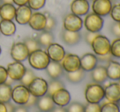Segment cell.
Returning <instances> with one entry per match:
<instances>
[{"label": "cell", "instance_id": "obj_52", "mask_svg": "<svg viewBox=\"0 0 120 112\" xmlns=\"http://www.w3.org/2000/svg\"><path fill=\"white\" fill-rule=\"evenodd\" d=\"M119 28H120V22H119Z\"/></svg>", "mask_w": 120, "mask_h": 112}, {"label": "cell", "instance_id": "obj_4", "mask_svg": "<svg viewBox=\"0 0 120 112\" xmlns=\"http://www.w3.org/2000/svg\"><path fill=\"white\" fill-rule=\"evenodd\" d=\"M48 83L44 79L40 77H35L32 82L29 84L28 89L31 95L37 97L44 96L48 92Z\"/></svg>", "mask_w": 120, "mask_h": 112}, {"label": "cell", "instance_id": "obj_18", "mask_svg": "<svg viewBox=\"0 0 120 112\" xmlns=\"http://www.w3.org/2000/svg\"><path fill=\"white\" fill-rule=\"evenodd\" d=\"M98 59L92 53H86L80 58V67L84 71H92L97 65Z\"/></svg>", "mask_w": 120, "mask_h": 112}, {"label": "cell", "instance_id": "obj_32", "mask_svg": "<svg viewBox=\"0 0 120 112\" xmlns=\"http://www.w3.org/2000/svg\"><path fill=\"white\" fill-rule=\"evenodd\" d=\"M34 78H35L34 73L33 71L31 70L26 69V70H25L24 75H23V77L21 78V79H20V81H21V84H23V85L28 87L29 84H30V83L32 82V80H33Z\"/></svg>", "mask_w": 120, "mask_h": 112}, {"label": "cell", "instance_id": "obj_56", "mask_svg": "<svg viewBox=\"0 0 120 112\" xmlns=\"http://www.w3.org/2000/svg\"><path fill=\"white\" fill-rule=\"evenodd\" d=\"M87 1H88V0H87Z\"/></svg>", "mask_w": 120, "mask_h": 112}, {"label": "cell", "instance_id": "obj_40", "mask_svg": "<svg viewBox=\"0 0 120 112\" xmlns=\"http://www.w3.org/2000/svg\"><path fill=\"white\" fill-rule=\"evenodd\" d=\"M38 97H34V96H33V95L30 94L28 101H27V102L25 103L24 106L27 108L32 107V106H35V105L37 104V101H38Z\"/></svg>", "mask_w": 120, "mask_h": 112}, {"label": "cell", "instance_id": "obj_17", "mask_svg": "<svg viewBox=\"0 0 120 112\" xmlns=\"http://www.w3.org/2000/svg\"><path fill=\"white\" fill-rule=\"evenodd\" d=\"M89 9L90 5L87 0H74L70 5V10L72 13L79 16L87 14Z\"/></svg>", "mask_w": 120, "mask_h": 112}, {"label": "cell", "instance_id": "obj_34", "mask_svg": "<svg viewBox=\"0 0 120 112\" xmlns=\"http://www.w3.org/2000/svg\"><path fill=\"white\" fill-rule=\"evenodd\" d=\"M110 16L115 22H120V3H117L112 6L110 10Z\"/></svg>", "mask_w": 120, "mask_h": 112}, {"label": "cell", "instance_id": "obj_22", "mask_svg": "<svg viewBox=\"0 0 120 112\" xmlns=\"http://www.w3.org/2000/svg\"><path fill=\"white\" fill-rule=\"evenodd\" d=\"M16 8L11 3H5L0 6V17L2 20L12 21L15 18Z\"/></svg>", "mask_w": 120, "mask_h": 112}, {"label": "cell", "instance_id": "obj_41", "mask_svg": "<svg viewBox=\"0 0 120 112\" xmlns=\"http://www.w3.org/2000/svg\"><path fill=\"white\" fill-rule=\"evenodd\" d=\"M111 32L114 36H116L117 38H120V28L119 26V23L115 22L111 26Z\"/></svg>", "mask_w": 120, "mask_h": 112}, {"label": "cell", "instance_id": "obj_36", "mask_svg": "<svg viewBox=\"0 0 120 112\" xmlns=\"http://www.w3.org/2000/svg\"><path fill=\"white\" fill-rule=\"evenodd\" d=\"M45 3H46V0H28V6L34 11L43 8Z\"/></svg>", "mask_w": 120, "mask_h": 112}, {"label": "cell", "instance_id": "obj_11", "mask_svg": "<svg viewBox=\"0 0 120 112\" xmlns=\"http://www.w3.org/2000/svg\"><path fill=\"white\" fill-rule=\"evenodd\" d=\"M47 53L52 62H60L65 56V51L61 45L56 43H52L47 47Z\"/></svg>", "mask_w": 120, "mask_h": 112}, {"label": "cell", "instance_id": "obj_47", "mask_svg": "<svg viewBox=\"0 0 120 112\" xmlns=\"http://www.w3.org/2000/svg\"><path fill=\"white\" fill-rule=\"evenodd\" d=\"M52 112H67L66 111V109L62 106H57V107H55L53 109V111Z\"/></svg>", "mask_w": 120, "mask_h": 112}, {"label": "cell", "instance_id": "obj_9", "mask_svg": "<svg viewBox=\"0 0 120 112\" xmlns=\"http://www.w3.org/2000/svg\"><path fill=\"white\" fill-rule=\"evenodd\" d=\"M29 50L24 42L13 43L11 48V57L16 62H24L29 57Z\"/></svg>", "mask_w": 120, "mask_h": 112}, {"label": "cell", "instance_id": "obj_7", "mask_svg": "<svg viewBox=\"0 0 120 112\" xmlns=\"http://www.w3.org/2000/svg\"><path fill=\"white\" fill-rule=\"evenodd\" d=\"M6 69L8 71V78L12 81H20L26 70V68L22 62L16 61L8 64Z\"/></svg>", "mask_w": 120, "mask_h": 112}, {"label": "cell", "instance_id": "obj_6", "mask_svg": "<svg viewBox=\"0 0 120 112\" xmlns=\"http://www.w3.org/2000/svg\"><path fill=\"white\" fill-rule=\"evenodd\" d=\"M30 96V93L28 87L21 84L15 86L11 89V99L14 101V103L17 105H25L28 101Z\"/></svg>", "mask_w": 120, "mask_h": 112}, {"label": "cell", "instance_id": "obj_42", "mask_svg": "<svg viewBox=\"0 0 120 112\" xmlns=\"http://www.w3.org/2000/svg\"><path fill=\"white\" fill-rule=\"evenodd\" d=\"M98 34L97 33H92V32H87L86 34V36H85V39H86V42H87L88 44H91L92 41L93 40V39Z\"/></svg>", "mask_w": 120, "mask_h": 112}, {"label": "cell", "instance_id": "obj_45", "mask_svg": "<svg viewBox=\"0 0 120 112\" xmlns=\"http://www.w3.org/2000/svg\"><path fill=\"white\" fill-rule=\"evenodd\" d=\"M5 106H6V108H7V112H14L15 106L13 104H11L10 101L5 103Z\"/></svg>", "mask_w": 120, "mask_h": 112}, {"label": "cell", "instance_id": "obj_30", "mask_svg": "<svg viewBox=\"0 0 120 112\" xmlns=\"http://www.w3.org/2000/svg\"><path fill=\"white\" fill-rule=\"evenodd\" d=\"M24 43L26 45L27 48L29 50V52H33L38 49L41 48V46L38 43V40L34 38H26L24 40Z\"/></svg>", "mask_w": 120, "mask_h": 112}, {"label": "cell", "instance_id": "obj_1", "mask_svg": "<svg viewBox=\"0 0 120 112\" xmlns=\"http://www.w3.org/2000/svg\"><path fill=\"white\" fill-rule=\"evenodd\" d=\"M28 62L30 66L35 70H45L48 66L49 62H51L48 53L41 48L30 52L28 57Z\"/></svg>", "mask_w": 120, "mask_h": 112}, {"label": "cell", "instance_id": "obj_44", "mask_svg": "<svg viewBox=\"0 0 120 112\" xmlns=\"http://www.w3.org/2000/svg\"><path fill=\"white\" fill-rule=\"evenodd\" d=\"M14 112H29L27 107L24 105H18V106H15Z\"/></svg>", "mask_w": 120, "mask_h": 112}, {"label": "cell", "instance_id": "obj_33", "mask_svg": "<svg viewBox=\"0 0 120 112\" xmlns=\"http://www.w3.org/2000/svg\"><path fill=\"white\" fill-rule=\"evenodd\" d=\"M109 52L114 57L120 58V38L114 39L110 43V51Z\"/></svg>", "mask_w": 120, "mask_h": 112}, {"label": "cell", "instance_id": "obj_24", "mask_svg": "<svg viewBox=\"0 0 120 112\" xmlns=\"http://www.w3.org/2000/svg\"><path fill=\"white\" fill-rule=\"evenodd\" d=\"M92 79L96 84H102L108 79L106 69L104 66H96L92 70Z\"/></svg>", "mask_w": 120, "mask_h": 112}, {"label": "cell", "instance_id": "obj_27", "mask_svg": "<svg viewBox=\"0 0 120 112\" xmlns=\"http://www.w3.org/2000/svg\"><path fill=\"white\" fill-rule=\"evenodd\" d=\"M11 89L12 88L11 85L7 83L0 84V101L6 103L10 101L11 96Z\"/></svg>", "mask_w": 120, "mask_h": 112}, {"label": "cell", "instance_id": "obj_13", "mask_svg": "<svg viewBox=\"0 0 120 112\" xmlns=\"http://www.w3.org/2000/svg\"><path fill=\"white\" fill-rule=\"evenodd\" d=\"M112 3L110 0H93L92 11L101 16H107L110 12Z\"/></svg>", "mask_w": 120, "mask_h": 112}, {"label": "cell", "instance_id": "obj_38", "mask_svg": "<svg viewBox=\"0 0 120 112\" xmlns=\"http://www.w3.org/2000/svg\"><path fill=\"white\" fill-rule=\"evenodd\" d=\"M56 25V21L55 18L52 17L51 16H47V21H46V25H45V30L47 31H52Z\"/></svg>", "mask_w": 120, "mask_h": 112}, {"label": "cell", "instance_id": "obj_50", "mask_svg": "<svg viewBox=\"0 0 120 112\" xmlns=\"http://www.w3.org/2000/svg\"><path fill=\"white\" fill-rule=\"evenodd\" d=\"M118 103H119V105H118V106H119V109H120V100L119 101H118Z\"/></svg>", "mask_w": 120, "mask_h": 112}, {"label": "cell", "instance_id": "obj_37", "mask_svg": "<svg viewBox=\"0 0 120 112\" xmlns=\"http://www.w3.org/2000/svg\"><path fill=\"white\" fill-rule=\"evenodd\" d=\"M83 112H101V106L99 103H89L84 106Z\"/></svg>", "mask_w": 120, "mask_h": 112}, {"label": "cell", "instance_id": "obj_10", "mask_svg": "<svg viewBox=\"0 0 120 112\" xmlns=\"http://www.w3.org/2000/svg\"><path fill=\"white\" fill-rule=\"evenodd\" d=\"M61 66L64 70H65L67 73L74 72L80 69V57L75 54H65L64 58L62 59Z\"/></svg>", "mask_w": 120, "mask_h": 112}, {"label": "cell", "instance_id": "obj_20", "mask_svg": "<svg viewBox=\"0 0 120 112\" xmlns=\"http://www.w3.org/2000/svg\"><path fill=\"white\" fill-rule=\"evenodd\" d=\"M107 77L112 80H118L120 79V63L115 61H109L105 67Z\"/></svg>", "mask_w": 120, "mask_h": 112}, {"label": "cell", "instance_id": "obj_12", "mask_svg": "<svg viewBox=\"0 0 120 112\" xmlns=\"http://www.w3.org/2000/svg\"><path fill=\"white\" fill-rule=\"evenodd\" d=\"M52 98L55 105H56L57 106H62V107L68 106L71 100L70 93L65 88L56 91L52 95Z\"/></svg>", "mask_w": 120, "mask_h": 112}, {"label": "cell", "instance_id": "obj_2", "mask_svg": "<svg viewBox=\"0 0 120 112\" xmlns=\"http://www.w3.org/2000/svg\"><path fill=\"white\" fill-rule=\"evenodd\" d=\"M105 97L104 88L99 84H91L85 89V98L89 103H100Z\"/></svg>", "mask_w": 120, "mask_h": 112}, {"label": "cell", "instance_id": "obj_51", "mask_svg": "<svg viewBox=\"0 0 120 112\" xmlns=\"http://www.w3.org/2000/svg\"><path fill=\"white\" fill-rule=\"evenodd\" d=\"M1 52H2V49H1V47H0V55H1Z\"/></svg>", "mask_w": 120, "mask_h": 112}, {"label": "cell", "instance_id": "obj_49", "mask_svg": "<svg viewBox=\"0 0 120 112\" xmlns=\"http://www.w3.org/2000/svg\"><path fill=\"white\" fill-rule=\"evenodd\" d=\"M1 4H5V3H11L13 4V0H0Z\"/></svg>", "mask_w": 120, "mask_h": 112}, {"label": "cell", "instance_id": "obj_39", "mask_svg": "<svg viewBox=\"0 0 120 112\" xmlns=\"http://www.w3.org/2000/svg\"><path fill=\"white\" fill-rule=\"evenodd\" d=\"M8 79V74L7 69L5 67L0 66V84L6 83L7 79Z\"/></svg>", "mask_w": 120, "mask_h": 112}, {"label": "cell", "instance_id": "obj_31", "mask_svg": "<svg viewBox=\"0 0 120 112\" xmlns=\"http://www.w3.org/2000/svg\"><path fill=\"white\" fill-rule=\"evenodd\" d=\"M101 112H120V109L117 103L108 101L101 106Z\"/></svg>", "mask_w": 120, "mask_h": 112}, {"label": "cell", "instance_id": "obj_26", "mask_svg": "<svg viewBox=\"0 0 120 112\" xmlns=\"http://www.w3.org/2000/svg\"><path fill=\"white\" fill-rule=\"evenodd\" d=\"M38 43L40 44L41 47H47L49 46L51 43H53L54 41V35H52V33L51 31H47V30H42L41 33L38 35Z\"/></svg>", "mask_w": 120, "mask_h": 112}, {"label": "cell", "instance_id": "obj_53", "mask_svg": "<svg viewBox=\"0 0 120 112\" xmlns=\"http://www.w3.org/2000/svg\"><path fill=\"white\" fill-rule=\"evenodd\" d=\"M110 1H111V0H110ZM112 1H118V0H112Z\"/></svg>", "mask_w": 120, "mask_h": 112}, {"label": "cell", "instance_id": "obj_15", "mask_svg": "<svg viewBox=\"0 0 120 112\" xmlns=\"http://www.w3.org/2000/svg\"><path fill=\"white\" fill-rule=\"evenodd\" d=\"M105 97L108 101L117 103L120 100V84L111 83L104 89Z\"/></svg>", "mask_w": 120, "mask_h": 112}, {"label": "cell", "instance_id": "obj_23", "mask_svg": "<svg viewBox=\"0 0 120 112\" xmlns=\"http://www.w3.org/2000/svg\"><path fill=\"white\" fill-rule=\"evenodd\" d=\"M61 38L65 44L73 46L77 44L80 41L81 35L79 34V32L68 31V30H64L61 34Z\"/></svg>", "mask_w": 120, "mask_h": 112}, {"label": "cell", "instance_id": "obj_35", "mask_svg": "<svg viewBox=\"0 0 120 112\" xmlns=\"http://www.w3.org/2000/svg\"><path fill=\"white\" fill-rule=\"evenodd\" d=\"M67 107L66 109L67 112H83L84 111V106L82 104L79 102H72L70 105L66 106Z\"/></svg>", "mask_w": 120, "mask_h": 112}, {"label": "cell", "instance_id": "obj_3", "mask_svg": "<svg viewBox=\"0 0 120 112\" xmlns=\"http://www.w3.org/2000/svg\"><path fill=\"white\" fill-rule=\"evenodd\" d=\"M110 42L107 37L101 35H97L91 43L92 49L96 55L103 56L109 53L110 51Z\"/></svg>", "mask_w": 120, "mask_h": 112}, {"label": "cell", "instance_id": "obj_46", "mask_svg": "<svg viewBox=\"0 0 120 112\" xmlns=\"http://www.w3.org/2000/svg\"><path fill=\"white\" fill-rule=\"evenodd\" d=\"M13 3L16 5L19 6H23V5H26L28 3V0H13Z\"/></svg>", "mask_w": 120, "mask_h": 112}, {"label": "cell", "instance_id": "obj_28", "mask_svg": "<svg viewBox=\"0 0 120 112\" xmlns=\"http://www.w3.org/2000/svg\"><path fill=\"white\" fill-rule=\"evenodd\" d=\"M66 78L70 82L74 83V84L79 83L84 78V70L80 68V69H79L76 71H74V72L67 73Z\"/></svg>", "mask_w": 120, "mask_h": 112}, {"label": "cell", "instance_id": "obj_48", "mask_svg": "<svg viewBox=\"0 0 120 112\" xmlns=\"http://www.w3.org/2000/svg\"><path fill=\"white\" fill-rule=\"evenodd\" d=\"M0 112H7V108L5 103L0 101Z\"/></svg>", "mask_w": 120, "mask_h": 112}, {"label": "cell", "instance_id": "obj_25", "mask_svg": "<svg viewBox=\"0 0 120 112\" xmlns=\"http://www.w3.org/2000/svg\"><path fill=\"white\" fill-rule=\"evenodd\" d=\"M16 32V25L10 20L0 21V33L5 36H11Z\"/></svg>", "mask_w": 120, "mask_h": 112}, {"label": "cell", "instance_id": "obj_54", "mask_svg": "<svg viewBox=\"0 0 120 112\" xmlns=\"http://www.w3.org/2000/svg\"><path fill=\"white\" fill-rule=\"evenodd\" d=\"M119 84H120V79H119Z\"/></svg>", "mask_w": 120, "mask_h": 112}, {"label": "cell", "instance_id": "obj_55", "mask_svg": "<svg viewBox=\"0 0 120 112\" xmlns=\"http://www.w3.org/2000/svg\"><path fill=\"white\" fill-rule=\"evenodd\" d=\"M0 6H1V5H0Z\"/></svg>", "mask_w": 120, "mask_h": 112}, {"label": "cell", "instance_id": "obj_29", "mask_svg": "<svg viewBox=\"0 0 120 112\" xmlns=\"http://www.w3.org/2000/svg\"><path fill=\"white\" fill-rule=\"evenodd\" d=\"M63 88H65V86L62 84V82H60V80H57V79H52L48 84L47 94L52 96L56 91H57L58 89H63Z\"/></svg>", "mask_w": 120, "mask_h": 112}, {"label": "cell", "instance_id": "obj_14", "mask_svg": "<svg viewBox=\"0 0 120 112\" xmlns=\"http://www.w3.org/2000/svg\"><path fill=\"white\" fill-rule=\"evenodd\" d=\"M47 16L41 12H34L32 13L31 17L29 21V25L36 31H42L44 30L46 25Z\"/></svg>", "mask_w": 120, "mask_h": 112}, {"label": "cell", "instance_id": "obj_43", "mask_svg": "<svg viewBox=\"0 0 120 112\" xmlns=\"http://www.w3.org/2000/svg\"><path fill=\"white\" fill-rule=\"evenodd\" d=\"M113 56L111 55L110 52H109V53L105 54V55H103V56H98L97 57V59L100 61H102V62H109V61L111 60V57H112Z\"/></svg>", "mask_w": 120, "mask_h": 112}, {"label": "cell", "instance_id": "obj_5", "mask_svg": "<svg viewBox=\"0 0 120 112\" xmlns=\"http://www.w3.org/2000/svg\"><path fill=\"white\" fill-rule=\"evenodd\" d=\"M83 24L87 31L92 33H99L103 28L104 20L101 16L96 13H89L85 17Z\"/></svg>", "mask_w": 120, "mask_h": 112}, {"label": "cell", "instance_id": "obj_21", "mask_svg": "<svg viewBox=\"0 0 120 112\" xmlns=\"http://www.w3.org/2000/svg\"><path fill=\"white\" fill-rule=\"evenodd\" d=\"M45 70H47L48 76L52 79H57L63 74V68L60 62L51 61Z\"/></svg>", "mask_w": 120, "mask_h": 112}, {"label": "cell", "instance_id": "obj_19", "mask_svg": "<svg viewBox=\"0 0 120 112\" xmlns=\"http://www.w3.org/2000/svg\"><path fill=\"white\" fill-rule=\"evenodd\" d=\"M36 105L41 112H52L56 107L55 103L52 101V96L48 94L38 97Z\"/></svg>", "mask_w": 120, "mask_h": 112}, {"label": "cell", "instance_id": "obj_8", "mask_svg": "<svg viewBox=\"0 0 120 112\" xmlns=\"http://www.w3.org/2000/svg\"><path fill=\"white\" fill-rule=\"evenodd\" d=\"M82 25H83V21L82 18L73 13L68 14L64 18V29L68 31L79 32L82 28Z\"/></svg>", "mask_w": 120, "mask_h": 112}, {"label": "cell", "instance_id": "obj_16", "mask_svg": "<svg viewBox=\"0 0 120 112\" xmlns=\"http://www.w3.org/2000/svg\"><path fill=\"white\" fill-rule=\"evenodd\" d=\"M32 13V9L27 5L19 6L16 10L15 19L20 25H26L31 17Z\"/></svg>", "mask_w": 120, "mask_h": 112}]
</instances>
